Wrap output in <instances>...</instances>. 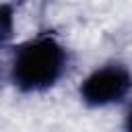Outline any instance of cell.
Returning a JSON list of instances; mask_svg holds the SVG:
<instances>
[{
    "instance_id": "4",
    "label": "cell",
    "mask_w": 132,
    "mask_h": 132,
    "mask_svg": "<svg viewBox=\"0 0 132 132\" xmlns=\"http://www.w3.org/2000/svg\"><path fill=\"white\" fill-rule=\"evenodd\" d=\"M124 130L126 132H132V103H130V107H128V111L124 116Z\"/></svg>"
},
{
    "instance_id": "3",
    "label": "cell",
    "mask_w": 132,
    "mask_h": 132,
    "mask_svg": "<svg viewBox=\"0 0 132 132\" xmlns=\"http://www.w3.org/2000/svg\"><path fill=\"white\" fill-rule=\"evenodd\" d=\"M14 33V4H0V47H4Z\"/></svg>"
},
{
    "instance_id": "1",
    "label": "cell",
    "mask_w": 132,
    "mask_h": 132,
    "mask_svg": "<svg viewBox=\"0 0 132 132\" xmlns=\"http://www.w3.org/2000/svg\"><path fill=\"white\" fill-rule=\"evenodd\" d=\"M70 64L66 45L50 33L23 41L10 60V80L21 93H43L56 87Z\"/></svg>"
},
{
    "instance_id": "2",
    "label": "cell",
    "mask_w": 132,
    "mask_h": 132,
    "mask_svg": "<svg viewBox=\"0 0 132 132\" xmlns=\"http://www.w3.org/2000/svg\"><path fill=\"white\" fill-rule=\"evenodd\" d=\"M130 93H132V70L122 62H107L97 66L82 78L78 87L80 101L95 109L118 105L126 101Z\"/></svg>"
}]
</instances>
